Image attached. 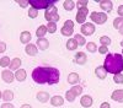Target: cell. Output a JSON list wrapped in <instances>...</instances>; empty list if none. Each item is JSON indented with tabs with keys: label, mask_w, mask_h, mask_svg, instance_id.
<instances>
[{
	"label": "cell",
	"mask_w": 123,
	"mask_h": 108,
	"mask_svg": "<svg viewBox=\"0 0 123 108\" xmlns=\"http://www.w3.org/2000/svg\"><path fill=\"white\" fill-rule=\"evenodd\" d=\"M6 51V44L4 42H0V53H4Z\"/></svg>",
	"instance_id": "cell-40"
},
{
	"label": "cell",
	"mask_w": 123,
	"mask_h": 108,
	"mask_svg": "<svg viewBox=\"0 0 123 108\" xmlns=\"http://www.w3.org/2000/svg\"><path fill=\"white\" fill-rule=\"evenodd\" d=\"M0 66L1 68L10 66V58L9 57H3L1 59H0Z\"/></svg>",
	"instance_id": "cell-29"
},
{
	"label": "cell",
	"mask_w": 123,
	"mask_h": 108,
	"mask_svg": "<svg viewBox=\"0 0 123 108\" xmlns=\"http://www.w3.org/2000/svg\"><path fill=\"white\" fill-rule=\"evenodd\" d=\"M44 17L48 22H57L59 21V14H58V9L53 5V6H50L46 10V12H44Z\"/></svg>",
	"instance_id": "cell-4"
},
{
	"label": "cell",
	"mask_w": 123,
	"mask_h": 108,
	"mask_svg": "<svg viewBox=\"0 0 123 108\" xmlns=\"http://www.w3.org/2000/svg\"><path fill=\"white\" fill-rule=\"evenodd\" d=\"M79 80H80V77H79V75H78L76 73H71V74H69V76H68V82L71 84V85L78 84Z\"/></svg>",
	"instance_id": "cell-21"
},
{
	"label": "cell",
	"mask_w": 123,
	"mask_h": 108,
	"mask_svg": "<svg viewBox=\"0 0 123 108\" xmlns=\"http://www.w3.org/2000/svg\"><path fill=\"white\" fill-rule=\"evenodd\" d=\"M1 97H3V93H1V92H0V98H1Z\"/></svg>",
	"instance_id": "cell-46"
},
{
	"label": "cell",
	"mask_w": 123,
	"mask_h": 108,
	"mask_svg": "<svg viewBox=\"0 0 123 108\" xmlns=\"http://www.w3.org/2000/svg\"><path fill=\"white\" fill-rule=\"evenodd\" d=\"M80 103H81V106H83V107L89 108V107H91V106H92V98H91L89 95H85V96L81 97Z\"/></svg>",
	"instance_id": "cell-13"
},
{
	"label": "cell",
	"mask_w": 123,
	"mask_h": 108,
	"mask_svg": "<svg viewBox=\"0 0 123 108\" xmlns=\"http://www.w3.org/2000/svg\"><path fill=\"white\" fill-rule=\"evenodd\" d=\"M122 54H123V51H122Z\"/></svg>",
	"instance_id": "cell-47"
},
{
	"label": "cell",
	"mask_w": 123,
	"mask_h": 108,
	"mask_svg": "<svg viewBox=\"0 0 123 108\" xmlns=\"http://www.w3.org/2000/svg\"><path fill=\"white\" fill-rule=\"evenodd\" d=\"M65 98H67L69 102H73V101L75 100V95L69 90V91H67V93H65Z\"/></svg>",
	"instance_id": "cell-35"
},
{
	"label": "cell",
	"mask_w": 123,
	"mask_h": 108,
	"mask_svg": "<svg viewBox=\"0 0 123 108\" xmlns=\"http://www.w3.org/2000/svg\"><path fill=\"white\" fill-rule=\"evenodd\" d=\"M26 53L28 54V55H36L37 53H38V49H37V47L35 45V44H32V43H30V44H27L26 45Z\"/></svg>",
	"instance_id": "cell-17"
},
{
	"label": "cell",
	"mask_w": 123,
	"mask_h": 108,
	"mask_svg": "<svg viewBox=\"0 0 123 108\" xmlns=\"http://www.w3.org/2000/svg\"><path fill=\"white\" fill-rule=\"evenodd\" d=\"M48 31H47V27L46 26H39L38 28H37V31H36V36L38 37V38H43L44 36H46V33H47Z\"/></svg>",
	"instance_id": "cell-23"
},
{
	"label": "cell",
	"mask_w": 123,
	"mask_h": 108,
	"mask_svg": "<svg viewBox=\"0 0 123 108\" xmlns=\"http://www.w3.org/2000/svg\"><path fill=\"white\" fill-rule=\"evenodd\" d=\"M86 60H87V58H86V54H85V53H83V52L76 53V55H75V63H76V64L84 65V64L86 63Z\"/></svg>",
	"instance_id": "cell-12"
},
{
	"label": "cell",
	"mask_w": 123,
	"mask_h": 108,
	"mask_svg": "<svg viewBox=\"0 0 123 108\" xmlns=\"http://www.w3.org/2000/svg\"><path fill=\"white\" fill-rule=\"evenodd\" d=\"M20 39H21L22 43L27 44V43L31 41V33H30L28 31H24V32L21 33V36H20Z\"/></svg>",
	"instance_id": "cell-24"
},
{
	"label": "cell",
	"mask_w": 123,
	"mask_h": 108,
	"mask_svg": "<svg viewBox=\"0 0 123 108\" xmlns=\"http://www.w3.org/2000/svg\"><path fill=\"white\" fill-rule=\"evenodd\" d=\"M14 75H15V79L17 81H25V79L27 76L26 70H24V69H18V70H16V73Z\"/></svg>",
	"instance_id": "cell-16"
},
{
	"label": "cell",
	"mask_w": 123,
	"mask_h": 108,
	"mask_svg": "<svg viewBox=\"0 0 123 108\" xmlns=\"http://www.w3.org/2000/svg\"><path fill=\"white\" fill-rule=\"evenodd\" d=\"M3 100L9 103L11 100H14V92H12L11 90H6V91L3 93Z\"/></svg>",
	"instance_id": "cell-25"
},
{
	"label": "cell",
	"mask_w": 123,
	"mask_h": 108,
	"mask_svg": "<svg viewBox=\"0 0 123 108\" xmlns=\"http://www.w3.org/2000/svg\"><path fill=\"white\" fill-rule=\"evenodd\" d=\"M117 11H118V15H119L121 17H123V5H119V6H118Z\"/></svg>",
	"instance_id": "cell-41"
},
{
	"label": "cell",
	"mask_w": 123,
	"mask_h": 108,
	"mask_svg": "<svg viewBox=\"0 0 123 108\" xmlns=\"http://www.w3.org/2000/svg\"><path fill=\"white\" fill-rule=\"evenodd\" d=\"M121 45H122V47H123V39H122V42H121Z\"/></svg>",
	"instance_id": "cell-45"
},
{
	"label": "cell",
	"mask_w": 123,
	"mask_h": 108,
	"mask_svg": "<svg viewBox=\"0 0 123 108\" xmlns=\"http://www.w3.org/2000/svg\"><path fill=\"white\" fill-rule=\"evenodd\" d=\"M100 43H101L102 45L107 47V45L111 44V39H110V37H107V36H102V37L100 38Z\"/></svg>",
	"instance_id": "cell-33"
},
{
	"label": "cell",
	"mask_w": 123,
	"mask_h": 108,
	"mask_svg": "<svg viewBox=\"0 0 123 108\" xmlns=\"http://www.w3.org/2000/svg\"><path fill=\"white\" fill-rule=\"evenodd\" d=\"M104 68L107 73L112 74H121L123 70V57L121 54H108L105 59Z\"/></svg>",
	"instance_id": "cell-2"
},
{
	"label": "cell",
	"mask_w": 123,
	"mask_h": 108,
	"mask_svg": "<svg viewBox=\"0 0 123 108\" xmlns=\"http://www.w3.org/2000/svg\"><path fill=\"white\" fill-rule=\"evenodd\" d=\"M112 100L116 102H121L123 103V90H116L113 93H112Z\"/></svg>",
	"instance_id": "cell-15"
},
{
	"label": "cell",
	"mask_w": 123,
	"mask_h": 108,
	"mask_svg": "<svg viewBox=\"0 0 123 108\" xmlns=\"http://www.w3.org/2000/svg\"><path fill=\"white\" fill-rule=\"evenodd\" d=\"M20 108H32V107H31L30 104H22V106L20 107Z\"/></svg>",
	"instance_id": "cell-44"
},
{
	"label": "cell",
	"mask_w": 123,
	"mask_h": 108,
	"mask_svg": "<svg viewBox=\"0 0 123 108\" xmlns=\"http://www.w3.org/2000/svg\"><path fill=\"white\" fill-rule=\"evenodd\" d=\"M98 52H100L101 54H106V53L108 52V48L105 47V45H101V47L98 48Z\"/></svg>",
	"instance_id": "cell-39"
},
{
	"label": "cell",
	"mask_w": 123,
	"mask_h": 108,
	"mask_svg": "<svg viewBox=\"0 0 123 108\" xmlns=\"http://www.w3.org/2000/svg\"><path fill=\"white\" fill-rule=\"evenodd\" d=\"M70 91L73 92V93L75 95V97H76V96H79V95L83 93V87H81V86H76V85H74L73 87H71V90H70Z\"/></svg>",
	"instance_id": "cell-28"
},
{
	"label": "cell",
	"mask_w": 123,
	"mask_h": 108,
	"mask_svg": "<svg viewBox=\"0 0 123 108\" xmlns=\"http://www.w3.org/2000/svg\"><path fill=\"white\" fill-rule=\"evenodd\" d=\"M74 39L76 41V43H78V45H85V38L81 36V34H75V37H74Z\"/></svg>",
	"instance_id": "cell-32"
},
{
	"label": "cell",
	"mask_w": 123,
	"mask_h": 108,
	"mask_svg": "<svg viewBox=\"0 0 123 108\" xmlns=\"http://www.w3.org/2000/svg\"><path fill=\"white\" fill-rule=\"evenodd\" d=\"M100 108H111V106H110L108 102H104V103H101Z\"/></svg>",
	"instance_id": "cell-43"
},
{
	"label": "cell",
	"mask_w": 123,
	"mask_h": 108,
	"mask_svg": "<svg viewBox=\"0 0 123 108\" xmlns=\"http://www.w3.org/2000/svg\"><path fill=\"white\" fill-rule=\"evenodd\" d=\"M113 27H115L116 29H118L121 34H123V17H117V18H115Z\"/></svg>",
	"instance_id": "cell-14"
},
{
	"label": "cell",
	"mask_w": 123,
	"mask_h": 108,
	"mask_svg": "<svg viewBox=\"0 0 123 108\" xmlns=\"http://www.w3.org/2000/svg\"><path fill=\"white\" fill-rule=\"evenodd\" d=\"M28 16H30L31 18H36V17L38 16V10H36V9H33V7H31L30 11H28Z\"/></svg>",
	"instance_id": "cell-34"
},
{
	"label": "cell",
	"mask_w": 123,
	"mask_h": 108,
	"mask_svg": "<svg viewBox=\"0 0 123 108\" xmlns=\"http://www.w3.org/2000/svg\"><path fill=\"white\" fill-rule=\"evenodd\" d=\"M1 77H3V80L7 84H11L14 81V79H15V75L10 71V70H3L1 73Z\"/></svg>",
	"instance_id": "cell-9"
},
{
	"label": "cell",
	"mask_w": 123,
	"mask_h": 108,
	"mask_svg": "<svg viewBox=\"0 0 123 108\" xmlns=\"http://www.w3.org/2000/svg\"><path fill=\"white\" fill-rule=\"evenodd\" d=\"M59 70L55 68L38 66L32 71V79L37 84H49L54 85L59 81Z\"/></svg>",
	"instance_id": "cell-1"
},
{
	"label": "cell",
	"mask_w": 123,
	"mask_h": 108,
	"mask_svg": "<svg viewBox=\"0 0 123 108\" xmlns=\"http://www.w3.org/2000/svg\"><path fill=\"white\" fill-rule=\"evenodd\" d=\"M78 10L79 11L76 14V21H78V23L84 25V22L86 21V16L89 14V10H87V7H81V9H78Z\"/></svg>",
	"instance_id": "cell-7"
},
{
	"label": "cell",
	"mask_w": 123,
	"mask_h": 108,
	"mask_svg": "<svg viewBox=\"0 0 123 108\" xmlns=\"http://www.w3.org/2000/svg\"><path fill=\"white\" fill-rule=\"evenodd\" d=\"M80 31H81V33H83L84 36H91V34H94V32H95V26L92 23H89V22L84 23L83 26H81Z\"/></svg>",
	"instance_id": "cell-8"
},
{
	"label": "cell",
	"mask_w": 123,
	"mask_h": 108,
	"mask_svg": "<svg viewBox=\"0 0 123 108\" xmlns=\"http://www.w3.org/2000/svg\"><path fill=\"white\" fill-rule=\"evenodd\" d=\"M60 32H62V34H63V36H67V37L71 36V34L74 33V22L70 21V20L65 21L64 26L62 27V29H60Z\"/></svg>",
	"instance_id": "cell-6"
},
{
	"label": "cell",
	"mask_w": 123,
	"mask_h": 108,
	"mask_svg": "<svg viewBox=\"0 0 123 108\" xmlns=\"http://www.w3.org/2000/svg\"><path fill=\"white\" fill-rule=\"evenodd\" d=\"M37 100H38L39 102H42V103L47 102V101L49 100V95H48V92H44V91L38 92V93H37Z\"/></svg>",
	"instance_id": "cell-22"
},
{
	"label": "cell",
	"mask_w": 123,
	"mask_h": 108,
	"mask_svg": "<svg viewBox=\"0 0 123 108\" xmlns=\"http://www.w3.org/2000/svg\"><path fill=\"white\" fill-rule=\"evenodd\" d=\"M63 7L65 10H68V11H71V10L75 7V3L71 1V0H67V1H64V4H63Z\"/></svg>",
	"instance_id": "cell-27"
},
{
	"label": "cell",
	"mask_w": 123,
	"mask_h": 108,
	"mask_svg": "<svg viewBox=\"0 0 123 108\" xmlns=\"http://www.w3.org/2000/svg\"><path fill=\"white\" fill-rule=\"evenodd\" d=\"M86 5H87V1H86V0H81V1H78V4H76L78 9H81V7H86Z\"/></svg>",
	"instance_id": "cell-37"
},
{
	"label": "cell",
	"mask_w": 123,
	"mask_h": 108,
	"mask_svg": "<svg viewBox=\"0 0 123 108\" xmlns=\"http://www.w3.org/2000/svg\"><path fill=\"white\" fill-rule=\"evenodd\" d=\"M1 108H15V107H14L11 103H7V102H6V103L1 104Z\"/></svg>",
	"instance_id": "cell-42"
},
{
	"label": "cell",
	"mask_w": 123,
	"mask_h": 108,
	"mask_svg": "<svg viewBox=\"0 0 123 108\" xmlns=\"http://www.w3.org/2000/svg\"><path fill=\"white\" fill-rule=\"evenodd\" d=\"M95 74H96V76H97L98 79L104 80V79L106 77V75H107V71H106V69H105L104 66H98V68H96Z\"/></svg>",
	"instance_id": "cell-19"
},
{
	"label": "cell",
	"mask_w": 123,
	"mask_h": 108,
	"mask_svg": "<svg viewBox=\"0 0 123 108\" xmlns=\"http://www.w3.org/2000/svg\"><path fill=\"white\" fill-rule=\"evenodd\" d=\"M28 4L36 10L39 9H48L54 5V0H28Z\"/></svg>",
	"instance_id": "cell-3"
},
{
	"label": "cell",
	"mask_w": 123,
	"mask_h": 108,
	"mask_svg": "<svg viewBox=\"0 0 123 108\" xmlns=\"http://www.w3.org/2000/svg\"><path fill=\"white\" fill-rule=\"evenodd\" d=\"M86 49H87L90 53H95V52L97 51V45H96L94 42H89V43L86 44Z\"/></svg>",
	"instance_id": "cell-31"
},
{
	"label": "cell",
	"mask_w": 123,
	"mask_h": 108,
	"mask_svg": "<svg viewBox=\"0 0 123 108\" xmlns=\"http://www.w3.org/2000/svg\"><path fill=\"white\" fill-rule=\"evenodd\" d=\"M46 27H47V31L49 33H54L57 31V23H54V22H48V25Z\"/></svg>",
	"instance_id": "cell-30"
},
{
	"label": "cell",
	"mask_w": 123,
	"mask_h": 108,
	"mask_svg": "<svg viewBox=\"0 0 123 108\" xmlns=\"http://www.w3.org/2000/svg\"><path fill=\"white\" fill-rule=\"evenodd\" d=\"M113 80H115L116 84H123V75L122 74H116Z\"/></svg>",
	"instance_id": "cell-36"
},
{
	"label": "cell",
	"mask_w": 123,
	"mask_h": 108,
	"mask_svg": "<svg viewBox=\"0 0 123 108\" xmlns=\"http://www.w3.org/2000/svg\"><path fill=\"white\" fill-rule=\"evenodd\" d=\"M100 6L104 11L110 12L112 7H113V4H112V1H108V0H100Z\"/></svg>",
	"instance_id": "cell-10"
},
{
	"label": "cell",
	"mask_w": 123,
	"mask_h": 108,
	"mask_svg": "<svg viewBox=\"0 0 123 108\" xmlns=\"http://www.w3.org/2000/svg\"><path fill=\"white\" fill-rule=\"evenodd\" d=\"M17 4L21 6V7H26V6H28L30 4H28V0H18L17 1Z\"/></svg>",
	"instance_id": "cell-38"
},
{
	"label": "cell",
	"mask_w": 123,
	"mask_h": 108,
	"mask_svg": "<svg viewBox=\"0 0 123 108\" xmlns=\"http://www.w3.org/2000/svg\"><path fill=\"white\" fill-rule=\"evenodd\" d=\"M36 47L39 48V51H46V49L49 47V41L46 39V38H38Z\"/></svg>",
	"instance_id": "cell-11"
},
{
	"label": "cell",
	"mask_w": 123,
	"mask_h": 108,
	"mask_svg": "<svg viewBox=\"0 0 123 108\" xmlns=\"http://www.w3.org/2000/svg\"><path fill=\"white\" fill-rule=\"evenodd\" d=\"M90 17H91V21H94L95 23H98V25H104L107 21L106 12H91Z\"/></svg>",
	"instance_id": "cell-5"
},
{
	"label": "cell",
	"mask_w": 123,
	"mask_h": 108,
	"mask_svg": "<svg viewBox=\"0 0 123 108\" xmlns=\"http://www.w3.org/2000/svg\"><path fill=\"white\" fill-rule=\"evenodd\" d=\"M50 103L54 107H58V106H62L64 103V100H63V97H60V96H53L50 98Z\"/></svg>",
	"instance_id": "cell-20"
},
{
	"label": "cell",
	"mask_w": 123,
	"mask_h": 108,
	"mask_svg": "<svg viewBox=\"0 0 123 108\" xmlns=\"http://www.w3.org/2000/svg\"><path fill=\"white\" fill-rule=\"evenodd\" d=\"M20 65H21V59L20 58H15L10 62V71L11 70H18Z\"/></svg>",
	"instance_id": "cell-18"
},
{
	"label": "cell",
	"mask_w": 123,
	"mask_h": 108,
	"mask_svg": "<svg viewBox=\"0 0 123 108\" xmlns=\"http://www.w3.org/2000/svg\"><path fill=\"white\" fill-rule=\"evenodd\" d=\"M78 47V43L74 38H69V41L67 42V48L69 49V51H75Z\"/></svg>",
	"instance_id": "cell-26"
}]
</instances>
